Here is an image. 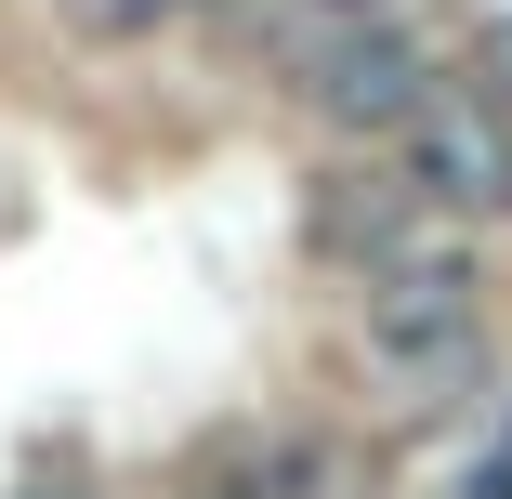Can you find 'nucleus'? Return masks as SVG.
<instances>
[{
    "label": "nucleus",
    "mask_w": 512,
    "mask_h": 499,
    "mask_svg": "<svg viewBox=\"0 0 512 499\" xmlns=\"http://www.w3.org/2000/svg\"><path fill=\"white\" fill-rule=\"evenodd\" d=\"M66 14H79L92 40H145V27H171V14H197V0H66Z\"/></svg>",
    "instance_id": "obj_5"
},
{
    "label": "nucleus",
    "mask_w": 512,
    "mask_h": 499,
    "mask_svg": "<svg viewBox=\"0 0 512 499\" xmlns=\"http://www.w3.org/2000/svg\"><path fill=\"white\" fill-rule=\"evenodd\" d=\"M184 499H329V447H289V434H250L224 460H197Z\"/></svg>",
    "instance_id": "obj_4"
},
{
    "label": "nucleus",
    "mask_w": 512,
    "mask_h": 499,
    "mask_svg": "<svg viewBox=\"0 0 512 499\" xmlns=\"http://www.w3.org/2000/svg\"><path fill=\"white\" fill-rule=\"evenodd\" d=\"M302 92H316L329 132H407L421 119V53H407L394 27H342L316 66H302Z\"/></svg>",
    "instance_id": "obj_3"
},
{
    "label": "nucleus",
    "mask_w": 512,
    "mask_h": 499,
    "mask_svg": "<svg viewBox=\"0 0 512 499\" xmlns=\"http://www.w3.org/2000/svg\"><path fill=\"white\" fill-rule=\"evenodd\" d=\"M394 184L421 197V211H512V119L473 106V92H421Z\"/></svg>",
    "instance_id": "obj_2"
},
{
    "label": "nucleus",
    "mask_w": 512,
    "mask_h": 499,
    "mask_svg": "<svg viewBox=\"0 0 512 499\" xmlns=\"http://www.w3.org/2000/svg\"><path fill=\"white\" fill-rule=\"evenodd\" d=\"M460 499H512V421H499V447L473 460V486H460Z\"/></svg>",
    "instance_id": "obj_6"
},
{
    "label": "nucleus",
    "mask_w": 512,
    "mask_h": 499,
    "mask_svg": "<svg viewBox=\"0 0 512 499\" xmlns=\"http://www.w3.org/2000/svg\"><path fill=\"white\" fill-rule=\"evenodd\" d=\"M368 368L407 394V408H434L447 381H473V355H486V303H473V263L460 250H394V263H368Z\"/></svg>",
    "instance_id": "obj_1"
},
{
    "label": "nucleus",
    "mask_w": 512,
    "mask_h": 499,
    "mask_svg": "<svg viewBox=\"0 0 512 499\" xmlns=\"http://www.w3.org/2000/svg\"><path fill=\"white\" fill-rule=\"evenodd\" d=\"M14 499H106V486H66V473H40V486H14Z\"/></svg>",
    "instance_id": "obj_8"
},
{
    "label": "nucleus",
    "mask_w": 512,
    "mask_h": 499,
    "mask_svg": "<svg viewBox=\"0 0 512 499\" xmlns=\"http://www.w3.org/2000/svg\"><path fill=\"white\" fill-rule=\"evenodd\" d=\"M486 79H499V106H512V14L486 27Z\"/></svg>",
    "instance_id": "obj_7"
},
{
    "label": "nucleus",
    "mask_w": 512,
    "mask_h": 499,
    "mask_svg": "<svg viewBox=\"0 0 512 499\" xmlns=\"http://www.w3.org/2000/svg\"><path fill=\"white\" fill-rule=\"evenodd\" d=\"M316 14H342V27H368V14H381V0H316Z\"/></svg>",
    "instance_id": "obj_9"
}]
</instances>
